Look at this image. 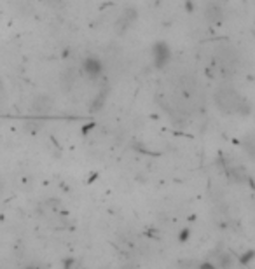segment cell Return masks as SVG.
<instances>
[{
	"instance_id": "cell-1",
	"label": "cell",
	"mask_w": 255,
	"mask_h": 269,
	"mask_svg": "<svg viewBox=\"0 0 255 269\" xmlns=\"http://www.w3.org/2000/svg\"><path fill=\"white\" fill-rule=\"evenodd\" d=\"M215 105L224 114L246 116L250 112V105L246 98L232 86H222L215 91Z\"/></svg>"
},
{
	"instance_id": "cell-2",
	"label": "cell",
	"mask_w": 255,
	"mask_h": 269,
	"mask_svg": "<svg viewBox=\"0 0 255 269\" xmlns=\"http://www.w3.org/2000/svg\"><path fill=\"white\" fill-rule=\"evenodd\" d=\"M217 63H218V70H220L222 76H232L236 72V66H238V54L232 48L229 46H224V48L218 49L217 54Z\"/></svg>"
},
{
	"instance_id": "cell-3",
	"label": "cell",
	"mask_w": 255,
	"mask_h": 269,
	"mask_svg": "<svg viewBox=\"0 0 255 269\" xmlns=\"http://www.w3.org/2000/svg\"><path fill=\"white\" fill-rule=\"evenodd\" d=\"M30 110L37 116H46L52 110V98L48 96V94H40V96L34 98L30 105Z\"/></svg>"
},
{
	"instance_id": "cell-4",
	"label": "cell",
	"mask_w": 255,
	"mask_h": 269,
	"mask_svg": "<svg viewBox=\"0 0 255 269\" xmlns=\"http://www.w3.org/2000/svg\"><path fill=\"white\" fill-rule=\"evenodd\" d=\"M204 18H206L208 23L218 24L224 21V7L218 2H208L206 9H204Z\"/></svg>"
},
{
	"instance_id": "cell-5",
	"label": "cell",
	"mask_w": 255,
	"mask_h": 269,
	"mask_svg": "<svg viewBox=\"0 0 255 269\" xmlns=\"http://www.w3.org/2000/svg\"><path fill=\"white\" fill-rule=\"evenodd\" d=\"M170 60V49L164 42H158L154 46V62H156V66H162L166 65Z\"/></svg>"
},
{
	"instance_id": "cell-6",
	"label": "cell",
	"mask_w": 255,
	"mask_h": 269,
	"mask_svg": "<svg viewBox=\"0 0 255 269\" xmlns=\"http://www.w3.org/2000/svg\"><path fill=\"white\" fill-rule=\"evenodd\" d=\"M136 20V10L134 9H126L122 12V16L118 20V28H119V34H124L128 28L133 24V21Z\"/></svg>"
},
{
	"instance_id": "cell-7",
	"label": "cell",
	"mask_w": 255,
	"mask_h": 269,
	"mask_svg": "<svg viewBox=\"0 0 255 269\" xmlns=\"http://www.w3.org/2000/svg\"><path fill=\"white\" fill-rule=\"evenodd\" d=\"M84 70L88 72V76L96 77V76H100V72H102V65L96 58H88L86 62H84Z\"/></svg>"
},
{
	"instance_id": "cell-8",
	"label": "cell",
	"mask_w": 255,
	"mask_h": 269,
	"mask_svg": "<svg viewBox=\"0 0 255 269\" xmlns=\"http://www.w3.org/2000/svg\"><path fill=\"white\" fill-rule=\"evenodd\" d=\"M2 189H4V182L0 180V190H2Z\"/></svg>"
}]
</instances>
